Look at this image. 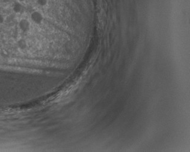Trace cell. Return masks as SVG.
I'll use <instances>...</instances> for the list:
<instances>
[{
	"mask_svg": "<svg viewBox=\"0 0 190 152\" xmlns=\"http://www.w3.org/2000/svg\"><path fill=\"white\" fill-rule=\"evenodd\" d=\"M31 20L37 24H40L43 21V17L41 13L38 11H34L31 14Z\"/></svg>",
	"mask_w": 190,
	"mask_h": 152,
	"instance_id": "1",
	"label": "cell"
},
{
	"mask_svg": "<svg viewBox=\"0 0 190 152\" xmlns=\"http://www.w3.org/2000/svg\"><path fill=\"white\" fill-rule=\"evenodd\" d=\"M19 26L23 32H27L30 29V24L29 21L27 20H21L19 23Z\"/></svg>",
	"mask_w": 190,
	"mask_h": 152,
	"instance_id": "2",
	"label": "cell"
},
{
	"mask_svg": "<svg viewBox=\"0 0 190 152\" xmlns=\"http://www.w3.org/2000/svg\"><path fill=\"white\" fill-rule=\"evenodd\" d=\"M22 9H23L22 5L19 2H16L14 4L13 6V10L15 13H20L21 11L22 10Z\"/></svg>",
	"mask_w": 190,
	"mask_h": 152,
	"instance_id": "3",
	"label": "cell"
},
{
	"mask_svg": "<svg viewBox=\"0 0 190 152\" xmlns=\"http://www.w3.org/2000/svg\"><path fill=\"white\" fill-rule=\"evenodd\" d=\"M17 45H18L19 48H20L21 50H25L27 47V44L26 40L23 39H19L18 41V43H17Z\"/></svg>",
	"mask_w": 190,
	"mask_h": 152,
	"instance_id": "4",
	"label": "cell"
},
{
	"mask_svg": "<svg viewBox=\"0 0 190 152\" xmlns=\"http://www.w3.org/2000/svg\"><path fill=\"white\" fill-rule=\"evenodd\" d=\"M37 3L40 6L43 7L48 4V0H37Z\"/></svg>",
	"mask_w": 190,
	"mask_h": 152,
	"instance_id": "5",
	"label": "cell"
},
{
	"mask_svg": "<svg viewBox=\"0 0 190 152\" xmlns=\"http://www.w3.org/2000/svg\"><path fill=\"white\" fill-rule=\"evenodd\" d=\"M1 55L4 57V58H6L9 56V52L6 51V50H3L1 51Z\"/></svg>",
	"mask_w": 190,
	"mask_h": 152,
	"instance_id": "6",
	"label": "cell"
},
{
	"mask_svg": "<svg viewBox=\"0 0 190 152\" xmlns=\"http://www.w3.org/2000/svg\"><path fill=\"white\" fill-rule=\"evenodd\" d=\"M4 18L3 16L0 14V24H3V23L4 22Z\"/></svg>",
	"mask_w": 190,
	"mask_h": 152,
	"instance_id": "7",
	"label": "cell"
},
{
	"mask_svg": "<svg viewBox=\"0 0 190 152\" xmlns=\"http://www.w3.org/2000/svg\"><path fill=\"white\" fill-rule=\"evenodd\" d=\"M0 1H2V2H7V1H9V0H0Z\"/></svg>",
	"mask_w": 190,
	"mask_h": 152,
	"instance_id": "8",
	"label": "cell"
},
{
	"mask_svg": "<svg viewBox=\"0 0 190 152\" xmlns=\"http://www.w3.org/2000/svg\"><path fill=\"white\" fill-rule=\"evenodd\" d=\"M1 46H2V45H1V43H0V49H1Z\"/></svg>",
	"mask_w": 190,
	"mask_h": 152,
	"instance_id": "9",
	"label": "cell"
},
{
	"mask_svg": "<svg viewBox=\"0 0 190 152\" xmlns=\"http://www.w3.org/2000/svg\"><path fill=\"white\" fill-rule=\"evenodd\" d=\"M19 1H24L25 0H19Z\"/></svg>",
	"mask_w": 190,
	"mask_h": 152,
	"instance_id": "10",
	"label": "cell"
}]
</instances>
